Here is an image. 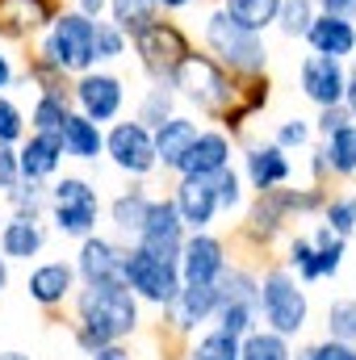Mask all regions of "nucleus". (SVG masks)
<instances>
[{
	"instance_id": "f257e3e1",
	"label": "nucleus",
	"mask_w": 356,
	"mask_h": 360,
	"mask_svg": "<svg viewBox=\"0 0 356 360\" xmlns=\"http://www.w3.org/2000/svg\"><path fill=\"white\" fill-rule=\"evenodd\" d=\"M76 344L84 352H96L105 344H117L126 335L139 331V297L126 289V281H101V285H84L76 297Z\"/></svg>"
},
{
	"instance_id": "f03ea898",
	"label": "nucleus",
	"mask_w": 356,
	"mask_h": 360,
	"mask_svg": "<svg viewBox=\"0 0 356 360\" xmlns=\"http://www.w3.org/2000/svg\"><path fill=\"white\" fill-rule=\"evenodd\" d=\"M168 89L180 92L184 101H193L197 109H210V113L231 109L235 96H239V89L231 84V72L218 59L197 55V51H189V55L177 59V68L168 72Z\"/></svg>"
},
{
	"instance_id": "7ed1b4c3",
	"label": "nucleus",
	"mask_w": 356,
	"mask_h": 360,
	"mask_svg": "<svg viewBox=\"0 0 356 360\" xmlns=\"http://www.w3.org/2000/svg\"><path fill=\"white\" fill-rule=\"evenodd\" d=\"M205 46L214 51V59L235 72V76H260L268 68V46L265 38L239 21H231L222 8H214L205 17Z\"/></svg>"
},
{
	"instance_id": "20e7f679",
	"label": "nucleus",
	"mask_w": 356,
	"mask_h": 360,
	"mask_svg": "<svg viewBox=\"0 0 356 360\" xmlns=\"http://www.w3.org/2000/svg\"><path fill=\"white\" fill-rule=\"evenodd\" d=\"M260 314H265L268 331L276 335H298L310 319V302H306V289L302 281H293L289 269H272L260 276Z\"/></svg>"
},
{
	"instance_id": "39448f33",
	"label": "nucleus",
	"mask_w": 356,
	"mask_h": 360,
	"mask_svg": "<svg viewBox=\"0 0 356 360\" xmlns=\"http://www.w3.org/2000/svg\"><path fill=\"white\" fill-rule=\"evenodd\" d=\"M122 281L139 302H151V306H172L180 285H184L172 260H160V256H151L143 248H130L122 256Z\"/></svg>"
},
{
	"instance_id": "423d86ee",
	"label": "nucleus",
	"mask_w": 356,
	"mask_h": 360,
	"mask_svg": "<svg viewBox=\"0 0 356 360\" xmlns=\"http://www.w3.org/2000/svg\"><path fill=\"white\" fill-rule=\"evenodd\" d=\"M92 17L84 13H63V17H55L51 21V34H46V42H42V59L46 63H55L59 72H89L92 63H96V55H92Z\"/></svg>"
},
{
	"instance_id": "0eeeda50",
	"label": "nucleus",
	"mask_w": 356,
	"mask_h": 360,
	"mask_svg": "<svg viewBox=\"0 0 356 360\" xmlns=\"http://www.w3.org/2000/svg\"><path fill=\"white\" fill-rule=\"evenodd\" d=\"M96 214H101V193L84 176H63L51 184V218L59 235L84 239L96 231Z\"/></svg>"
},
{
	"instance_id": "6e6552de",
	"label": "nucleus",
	"mask_w": 356,
	"mask_h": 360,
	"mask_svg": "<svg viewBox=\"0 0 356 360\" xmlns=\"http://www.w3.org/2000/svg\"><path fill=\"white\" fill-rule=\"evenodd\" d=\"M130 42H134V55H139L143 72H147L155 84H168V72L177 68V59L189 55V38L180 34L172 21H155V25H147L143 34H134Z\"/></svg>"
},
{
	"instance_id": "1a4fd4ad",
	"label": "nucleus",
	"mask_w": 356,
	"mask_h": 360,
	"mask_svg": "<svg viewBox=\"0 0 356 360\" xmlns=\"http://www.w3.org/2000/svg\"><path fill=\"white\" fill-rule=\"evenodd\" d=\"M134 239H139L134 248H143V252H151V256L177 264L180 260V243H184V222H180L172 197H151L147 218H143V226H139Z\"/></svg>"
},
{
	"instance_id": "9d476101",
	"label": "nucleus",
	"mask_w": 356,
	"mask_h": 360,
	"mask_svg": "<svg viewBox=\"0 0 356 360\" xmlns=\"http://www.w3.org/2000/svg\"><path fill=\"white\" fill-rule=\"evenodd\" d=\"M105 155L113 160V168L130 172V176H147L155 168V143L151 130L143 122H117L105 134Z\"/></svg>"
},
{
	"instance_id": "9b49d317",
	"label": "nucleus",
	"mask_w": 356,
	"mask_h": 360,
	"mask_svg": "<svg viewBox=\"0 0 356 360\" xmlns=\"http://www.w3.org/2000/svg\"><path fill=\"white\" fill-rule=\"evenodd\" d=\"M177 269H180V281H184V285H214L218 272L227 269V248H222V239H214V235H205V231L184 235Z\"/></svg>"
},
{
	"instance_id": "f8f14e48",
	"label": "nucleus",
	"mask_w": 356,
	"mask_h": 360,
	"mask_svg": "<svg viewBox=\"0 0 356 360\" xmlns=\"http://www.w3.org/2000/svg\"><path fill=\"white\" fill-rule=\"evenodd\" d=\"M72 96H76L80 113L101 126V122H113V117L122 113L126 89H122V80L109 76V72H80V80L72 84Z\"/></svg>"
},
{
	"instance_id": "ddd939ff",
	"label": "nucleus",
	"mask_w": 356,
	"mask_h": 360,
	"mask_svg": "<svg viewBox=\"0 0 356 360\" xmlns=\"http://www.w3.org/2000/svg\"><path fill=\"white\" fill-rule=\"evenodd\" d=\"M298 76H302V92H306V101H314L319 109H327V105H344V80H348V72H344L340 59H331V55H306Z\"/></svg>"
},
{
	"instance_id": "4468645a",
	"label": "nucleus",
	"mask_w": 356,
	"mask_h": 360,
	"mask_svg": "<svg viewBox=\"0 0 356 360\" xmlns=\"http://www.w3.org/2000/svg\"><path fill=\"white\" fill-rule=\"evenodd\" d=\"M231 164V139L222 134V130H197V139H193V147L184 151V160L177 164L180 176H218L222 168Z\"/></svg>"
},
{
	"instance_id": "2eb2a0df",
	"label": "nucleus",
	"mask_w": 356,
	"mask_h": 360,
	"mask_svg": "<svg viewBox=\"0 0 356 360\" xmlns=\"http://www.w3.org/2000/svg\"><path fill=\"white\" fill-rule=\"evenodd\" d=\"M122 248L117 243H109V239H101V235H84L80 239V252H76V276L84 281V285H101V281H117L122 276Z\"/></svg>"
},
{
	"instance_id": "dca6fc26",
	"label": "nucleus",
	"mask_w": 356,
	"mask_h": 360,
	"mask_svg": "<svg viewBox=\"0 0 356 360\" xmlns=\"http://www.w3.org/2000/svg\"><path fill=\"white\" fill-rule=\"evenodd\" d=\"M172 205H177L184 231H210V222H214V214H218L214 184H210V180H201V176H180Z\"/></svg>"
},
{
	"instance_id": "f3484780",
	"label": "nucleus",
	"mask_w": 356,
	"mask_h": 360,
	"mask_svg": "<svg viewBox=\"0 0 356 360\" xmlns=\"http://www.w3.org/2000/svg\"><path fill=\"white\" fill-rule=\"evenodd\" d=\"M63 164V139L59 134H46V130H34L21 151H17V172L21 180H51Z\"/></svg>"
},
{
	"instance_id": "a211bd4d",
	"label": "nucleus",
	"mask_w": 356,
	"mask_h": 360,
	"mask_svg": "<svg viewBox=\"0 0 356 360\" xmlns=\"http://www.w3.org/2000/svg\"><path fill=\"white\" fill-rule=\"evenodd\" d=\"M306 42L314 55H331V59H344L356 51V25L348 17H331V13H314L310 30H306Z\"/></svg>"
},
{
	"instance_id": "6ab92c4d",
	"label": "nucleus",
	"mask_w": 356,
	"mask_h": 360,
	"mask_svg": "<svg viewBox=\"0 0 356 360\" xmlns=\"http://www.w3.org/2000/svg\"><path fill=\"white\" fill-rule=\"evenodd\" d=\"M72 289H76V269L63 264V260H46V264H38L30 272V297L46 310L63 306L72 297Z\"/></svg>"
},
{
	"instance_id": "aec40b11",
	"label": "nucleus",
	"mask_w": 356,
	"mask_h": 360,
	"mask_svg": "<svg viewBox=\"0 0 356 360\" xmlns=\"http://www.w3.org/2000/svg\"><path fill=\"white\" fill-rule=\"evenodd\" d=\"M51 21H55V4L51 0H0V34L4 38L38 34Z\"/></svg>"
},
{
	"instance_id": "412c9836",
	"label": "nucleus",
	"mask_w": 356,
	"mask_h": 360,
	"mask_svg": "<svg viewBox=\"0 0 356 360\" xmlns=\"http://www.w3.org/2000/svg\"><path fill=\"white\" fill-rule=\"evenodd\" d=\"M172 310V327L180 335H189L197 323H210L214 310H218V289L214 285H180L177 302L168 306Z\"/></svg>"
},
{
	"instance_id": "4be33fe9",
	"label": "nucleus",
	"mask_w": 356,
	"mask_h": 360,
	"mask_svg": "<svg viewBox=\"0 0 356 360\" xmlns=\"http://www.w3.org/2000/svg\"><path fill=\"white\" fill-rule=\"evenodd\" d=\"M248 180L256 193H268V188H281L289 180V160H285V147L276 143H252L248 147Z\"/></svg>"
},
{
	"instance_id": "5701e85b",
	"label": "nucleus",
	"mask_w": 356,
	"mask_h": 360,
	"mask_svg": "<svg viewBox=\"0 0 356 360\" xmlns=\"http://www.w3.org/2000/svg\"><path fill=\"white\" fill-rule=\"evenodd\" d=\"M42 248H46V231L38 226V218L13 214V218L0 226V256H4V260H34Z\"/></svg>"
},
{
	"instance_id": "b1692460",
	"label": "nucleus",
	"mask_w": 356,
	"mask_h": 360,
	"mask_svg": "<svg viewBox=\"0 0 356 360\" xmlns=\"http://www.w3.org/2000/svg\"><path fill=\"white\" fill-rule=\"evenodd\" d=\"M193 139H197V122H189V117H168V122H160L155 130H151V143H155V164H164V168H172L177 172V164L184 160V151L193 147Z\"/></svg>"
},
{
	"instance_id": "393cba45",
	"label": "nucleus",
	"mask_w": 356,
	"mask_h": 360,
	"mask_svg": "<svg viewBox=\"0 0 356 360\" xmlns=\"http://www.w3.org/2000/svg\"><path fill=\"white\" fill-rule=\"evenodd\" d=\"M59 139H63V155L84 160V164L105 151V134H101V126L89 122L84 113H68L63 126H59Z\"/></svg>"
},
{
	"instance_id": "a878e982",
	"label": "nucleus",
	"mask_w": 356,
	"mask_h": 360,
	"mask_svg": "<svg viewBox=\"0 0 356 360\" xmlns=\"http://www.w3.org/2000/svg\"><path fill=\"white\" fill-rule=\"evenodd\" d=\"M109 13H113V25L126 38H134V34H143L147 25L160 21V4L155 0H109Z\"/></svg>"
},
{
	"instance_id": "bb28decb",
	"label": "nucleus",
	"mask_w": 356,
	"mask_h": 360,
	"mask_svg": "<svg viewBox=\"0 0 356 360\" xmlns=\"http://www.w3.org/2000/svg\"><path fill=\"white\" fill-rule=\"evenodd\" d=\"M323 160H327V172L352 176L356 172V122L340 126L336 134H327V143H323Z\"/></svg>"
},
{
	"instance_id": "cd10ccee",
	"label": "nucleus",
	"mask_w": 356,
	"mask_h": 360,
	"mask_svg": "<svg viewBox=\"0 0 356 360\" xmlns=\"http://www.w3.org/2000/svg\"><path fill=\"white\" fill-rule=\"evenodd\" d=\"M147 205H151V197H147L143 188H126L122 197H113L109 218H113V226H117L122 235H139V226H143V218H147Z\"/></svg>"
},
{
	"instance_id": "c85d7f7f",
	"label": "nucleus",
	"mask_w": 356,
	"mask_h": 360,
	"mask_svg": "<svg viewBox=\"0 0 356 360\" xmlns=\"http://www.w3.org/2000/svg\"><path fill=\"white\" fill-rule=\"evenodd\" d=\"M276 8H281V0H222V13H227L231 21L256 30V34L276 21Z\"/></svg>"
},
{
	"instance_id": "c756f323",
	"label": "nucleus",
	"mask_w": 356,
	"mask_h": 360,
	"mask_svg": "<svg viewBox=\"0 0 356 360\" xmlns=\"http://www.w3.org/2000/svg\"><path fill=\"white\" fill-rule=\"evenodd\" d=\"M239 360H293L289 340L276 331H248L239 340Z\"/></svg>"
},
{
	"instance_id": "7c9ffc66",
	"label": "nucleus",
	"mask_w": 356,
	"mask_h": 360,
	"mask_svg": "<svg viewBox=\"0 0 356 360\" xmlns=\"http://www.w3.org/2000/svg\"><path fill=\"white\" fill-rule=\"evenodd\" d=\"M310 239H314V252H319V281L336 276V272L344 269V252H348V239H340L331 226H319Z\"/></svg>"
},
{
	"instance_id": "2f4dec72",
	"label": "nucleus",
	"mask_w": 356,
	"mask_h": 360,
	"mask_svg": "<svg viewBox=\"0 0 356 360\" xmlns=\"http://www.w3.org/2000/svg\"><path fill=\"white\" fill-rule=\"evenodd\" d=\"M214 319H218V331H227V335H235V340H243L248 331H256V319H260V306H248V302H218V310H214Z\"/></svg>"
},
{
	"instance_id": "473e14b6",
	"label": "nucleus",
	"mask_w": 356,
	"mask_h": 360,
	"mask_svg": "<svg viewBox=\"0 0 356 360\" xmlns=\"http://www.w3.org/2000/svg\"><path fill=\"white\" fill-rule=\"evenodd\" d=\"M8 193V201H13V210L21 214V218H38L46 205H51V188L42 184V180H17L13 188H4Z\"/></svg>"
},
{
	"instance_id": "72a5a7b5",
	"label": "nucleus",
	"mask_w": 356,
	"mask_h": 360,
	"mask_svg": "<svg viewBox=\"0 0 356 360\" xmlns=\"http://www.w3.org/2000/svg\"><path fill=\"white\" fill-rule=\"evenodd\" d=\"M310 21H314V0H281L272 25H281L285 38H306Z\"/></svg>"
},
{
	"instance_id": "f704fd0d",
	"label": "nucleus",
	"mask_w": 356,
	"mask_h": 360,
	"mask_svg": "<svg viewBox=\"0 0 356 360\" xmlns=\"http://www.w3.org/2000/svg\"><path fill=\"white\" fill-rule=\"evenodd\" d=\"M172 96H177V92L168 89V84H151V92L143 96V105H139V117H134V122H143L147 130H155L160 122H168V117H172Z\"/></svg>"
},
{
	"instance_id": "c9c22d12",
	"label": "nucleus",
	"mask_w": 356,
	"mask_h": 360,
	"mask_svg": "<svg viewBox=\"0 0 356 360\" xmlns=\"http://www.w3.org/2000/svg\"><path fill=\"white\" fill-rule=\"evenodd\" d=\"M68 113H72V109H68V96L42 92V96H38V105H34V113H30V122H34V130L59 134V126H63V117H68Z\"/></svg>"
},
{
	"instance_id": "e433bc0d",
	"label": "nucleus",
	"mask_w": 356,
	"mask_h": 360,
	"mask_svg": "<svg viewBox=\"0 0 356 360\" xmlns=\"http://www.w3.org/2000/svg\"><path fill=\"white\" fill-rule=\"evenodd\" d=\"M323 226H331L340 239H348L356 235V197H331V201H323Z\"/></svg>"
},
{
	"instance_id": "4c0bfd02",
	"label": "nucleus",
	"mask_w": 356,
	"mask_h": 360,
	"mask_svg": "<svg viewBox=\"0 0 356 360\" xmlns=\"http://www.w3.org/2000/svg\"><path fill=\"white\" fill-rule=\"evenodd\" d=\"M327 335L356 344V297H340V302L327 306Z\"/></svg>"
},
{
	"instance_id": "58836bf2",
	"label": "nucleus",
	"mask_w": 356,
	"mask_h": 360,
	"mask_svg": "<svg viewBox=\"0 0 356 360\" xmlns=\"http://www.w3.org/2000/svg\"><path fill=\"white\" fill-rule=\"evenodd\" d=\"M92 55H96V63L122 59V55H126V34H122L113 21H96V25H92Z\"/></svg>"
},
{
	"instance_id": "ea45409f",
	"label": "nucleus",
	"mask_w": 356,
	"mask_h": 360,
	"mask_svg": "<svg viewBox=\"0 0 356 360\" xmlns=\"http://www.w3.org/2000/svg\"><path fill=\"white\" fill-rule=\"evenodd\" d=\"M189 360H239V340L227 335V331H210L193 344Z\"/></svg>"
},
{
	"instance_id": "a19ab883",
	"label": "nucleus",
	"mask_w": 356,
	"mask_h": 360,
	"mask_svg": "<svg viewBox=\"0 0 356 360\" xmlns=\"http://www.w3.org/2000/svg\"><path fill=\"white\" fill-rule=\"evenodd\" d=\"M289 269L298 272L302 285H314V281H319V252H314V239L298 235V239L289 243Z\"/></svg>"
},
{
	"instance_id": "79ce46f5",
	"label": "nucleus",
	"mask_w": 356,
	"mask_h": 360,
	"mask_svg": "<svg viewBox=\"0 0 356 360\" xmlns=\"http://www.w3.org/2000/svg\"><path fill=\"white\" fill-rule=\"evenodd\" d=\"M210 184H214V197H218V210H239L243 205V180H239V172L227 164L218 176H210Z\"/></svg>"
},
{
	"instance_id": "37998d69",
	"label": "nucleus",
	"mask_w": 356,
	"mask_h": 360,
	"mask_svg": "<svg viewBox=\"0 0 356 360\" xmlns=\"http://www.w3.org/2000/svg\"><path fill=\"white\" fill-rule=\"evenodd\" d=\"M298 360H356V344H344V340H319L310 348H302Z\"/></svg>"
},
{
	"instance_id": "c03bdc74",
	"label": "nucleus",
	"mask_w": 356,
	"mask_h": 360,
	"mask_svg": "<svg viewBox=\"0 0 356 360\" xmlns=\"http://www.w3.org/2000/svg\"><path fill=\"white\" fill-rule=\"evenodd\" d=\"M17 139H25V117L8 96H0V143H17Z\"/></svg>"
},
{
	"instance_id": "a18cd8bd",
	"label": "nucleus",
	"mask_w": 356,
	"mask_h": 360,
	"mask_svg": "<svg viewBox=\"0 0 356 360\" xmlns=\"http://www.w3.org/2000/svg\"><path fill=\"white\" fill-rule=\"evenodd\" d=\"M310 143V122L306 117H289V122H281V130H276V147H306Z\"/></svg>"
},
{
	"instance_id": "49530a36",
	"label": "nucleus",
	"mask_w": 356,
	"mask_h": 360,
	"mask_svg": "<svg viewBox=\"0 0 356 360\" xmlns=\"http://www.w3.org/2000/svg\"><path fill=\"white\" fill-rule=\"evenodd\" d=\"M348 122H352V113H348L344 105H327V109L319 113V134L327 139V134H336V130H340V126H348Z\"/></svg>"
},
{
	"instance_id": "de8ad7c7",
	"label": "nucleus",
	"mask_w": 356,
	"mask_h": 360,
	"mask_svg": "<svg viewBox=\"0 0 356 360\" xmlns=\"http://www.w3.org/2000/svg\"><path fill=\"white\" fill-rule=\"evenodd\" d=\"M21 180L17 172V151H13V143H0V188H13Z\"/></svg>"
},
{
	"instance_id": "09e8293b",
	"label": "nucleus",
	"mask_w": 356,
	"mask_h": 360,
	"mask_svg": "<svg viewBox=\"0 0 356 360\" xmlns=\"http://www.w3.org/2000/svg\"><path fill=\"white\" fill-rule=\"evenodd\" d=\"M314 8L319 13H331V17H356V0H314Z\"/></svg>"
},
{
	"instance_id": "8fccbe9b",
	"label": "nucleus",
	"mask_w": 356,
	"mask_h": 360,
	"mask_svg": "<svg viewBox=\"0 0 356 360\" xmlns=\"http://www.w3.org/2000/svg\"><path fill=\"white\" fill-rule=\"evenodd\" d=\"M92 360H134L122 344H105V348H96V352H89Z\"/></svg>"
},
{
	"instance_id": "3c124183",
	"label": "nucleus",
	"mask_w": 356,
	"mask_h": 360,
	"mask_svg": "<svg viewBox=\"0 0 356 360\" xmlns=\"http://www.w3.org/2000/svg\"><path fill=\"white\" fill-rule=\"evenodd\" d=\"M344 109L352 113V122H356V63H352V72H348V80H344Z\"/></svg>"
},
{
	"instance_id": "603ef678",
	"label": "nucleus",
	"mask_w": 356,
	"mask_h": 360,
	"mask_svg": "<svg viewBox=\"0 0 356 360\" xmlns=\"http://www.w3.org/2000/svg\"><path fill=\"white\" fill-rule=\"evenodd\" d=\"M109 8V0H80V8L76 13H84V17H92V21H101V13Z\"/></svg>"
},
{
	"instance_id": "864d4df0",
	"label": "nucleus",
	"mask_w": 356,
	"mask_h": 360,
	"mask_svg": "<svg viewBox=\"0 0 356 360\" xmlns=\"http://www.w3.org/2000/svg\"><path fill=\"white\" fill-rule=\"evenodd\" d=\"M13 84V63H8V55H0V89H8Z\"/></svg>"
},
{
	"instance_id": "5fc2aeb1",
	"label": "nucleus",
	"mask_w": 356,
	"mask_h": 360,
	"mask_svg": "<svg viewBox=\"0 0 356 360\" xmlns=\"http://www.w3.org/2000/svg\"><path fill=\"white\" fill-rule=\"evenodd\" d=\"M4 289H8V260L0 256V293H4Z\"/></svg>"
},
{
	"instance_id": "6e6d98bb",
	"label": "nucleus",
	"mask_w": 356,
	"mask_h": 360,
	"mask_svg": "<svg viewBox=\"0 0 356 360\" xmlns=\"http://www.w3.org/2000/svg\"><path fill=\"white\" fill-rule=\"evenodd\" d=\"M155 4H164V8H184V4H193V0H155Z\"/></svg>"
},
{
	"instance_id": "4d7b16f0",
	"label": "nucleus",
	"mask_w": 356,
	"mask_h": 360,
	"mask_svg": "<svg viewBox=\"0 0 356 360\" xmlns=\"http://www.w3.org/2000/svg\"><path fill=\"white\" fill-rule=\"evenodd\" d=\"M0 360H34V356H25V352H0Z\"/></svg>"
}]
</instances>
